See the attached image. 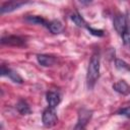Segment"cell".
<instances>
[{"label":"cell","instance_id":"obj_8","mask_svg":"<svg viewBox=\"0 0 130 130\" xmlns=\"http://www.w3.org/2000/svg\"><path fill=\"white\" fill-rule=\"evenodd\" d=\"M46 100H47V103H48L49 107H51V108L57 107L61 102L60 94L56 91H49L46 95Z\"/></svg>","mask_w":130,"mask_h":130},{"label":"cell","instance_id":"obj_10","mask_svg":"<svg viewBox=\"0 0 130 130\" xmlns=\"http://www.w3.org/2000/svg\"><path fill=\"white\" fill-rule=\"evenodd\" d=\"M37 59H38V62H39L42 66H45V67L54 65V63H55V61H56L53 56L45 55V54H39V55L37 56Z\"/></svg>","mask_w":130,"mask_h":130},{"label":"cell","instance_id":"obj_12","mask_svg":"<svg viewBox=\"0 0 130 130\" xmlns=\"http://www.w3.org/2000/svg\"><path fill=\"white\" fill-rule=\"evenodd\" d=\"M47 27L49 28V30L52 34H60L63 30V25L59 20H53V21L49 22Z\"/></svg>","mask_w":130,"mask_h":130},{"label":"cell","instance_id":"obj_4","mask_svg":"<svg viewBox=\"0 0 130 130\" xmlns=\"http://www.w3.org/2000/svg\"><path fill=\"white\" fill-rule=\"evenodd\" d=\"M113 24H114V27H115L116 31H117L119 35L122 36L123 32H124L125 29H126V26H127V17H126L124 14L118 13V14H116L115 17H114Z\"/></svg>","mask_w":130,"mask_h":130},{"label":"cell","instance_id":"obj_13","mask_svg":"<svg viewBox=\"0 0 130 130\" xmlns=\"http://www.w3.org/2000/svg\"><path fill=\"white\" fill-rule=\"evenodd\" d=\"M16 109H17L18 113L21 114V115H28V114L31 113V110H30L29 106L27 105V103L24 102V101H22V100L19 101V102L17 103V105H16Z\"/></svg>","mask_w":130,"mask_h":130},{"label":"cell","instance_id":"obj_11","mask_svg":"<svg viewBox=\"0 0 130 130\" xmlns=\"http://www.w3.org/2000/svg\"><path fill=\"white\" fill-rule=\"evenodd\" d=\"M24 20H25L26 22H28V23L41 24V25H45V26H48V24H49V22H47L43 17L37 16V15H29V16H26Z\"/></svg>","mask_w":130,"mask_h":130},{"label":"cell","instance_id":"obj_14","mask_svg":"<svg viewBox=\"0 0 130 130\" xmlns=\"http://www.w3.org/2000/svg\"><path fill=\"white\" fill-rule=\"evenodd\" d=\"M70 18H71V20H72L77 26H79V27H86V26H87L85 20L83 19V17H82L80 14H78V13H73V14H71Z\"/></svg>","mask_w":130,"mask_h":130},{"label":"cell","instance_id":"obj_7","mask_svg":"<svg viewBox=\"0 0 130 130\" xmlns=\"http://www.w3.org/2000/svg\"><path fill=\"white\" fill-rule=\"evenodd\" d=\"M1 75L2 76H5V75L8 76L15 83H22V81H23L22 78L20 77V75L17 72H15V71H13L9 68H6L4 66H2V68H1Z\"/></svg>","mask_w":130,"mask_h":130},{"label":"cell","instance_id":"obj_5","mask_svg":"<svg viewBox=\"0 0 130 130\" xmlns=\"http://www.w3.org/2000/svg\"><path fill=\"white\" fill-rule=\"evenodd\" d=\"M90 117H91V111H89V110H87L85 108L81 109L80 112H79L78 122H77V125L75 126V129H78V128L83 129V128H85V126H86L87 122L89 121Z\"/></svg>","mask_w":130,"mask_h":130},{"label":"cell","instance_id":"obj_6","mask_svg":"<svg viewBox=\"0 0 130 130\" xmlns=\"http://www.w3.org/2000/svg\"><path fill=\"white\" fill-rule=\"evenodd\" d=\"M1 44L20 47V46H23L25 44V41L18 36H5V37H2Z\"/></svg>","mask_w":130,"mask_h":130},{"label":"cell","instance_id":"obj_16","mask_svg":"<svg viewBox=\"0 0 130 130\" xmlns=\"http://www.w3.org/2000/svg\"><path fill=\"white\" fill-rule=\"evenodd\" d=\"M116 68L119 69V70H122V71L129 69L127 63H125V62L122 61V60H116Z\"/></svg>","mask_w":130,"mask_h":130},{"label":"cell","instance_id":"obj_15","mask_svg":"<svg viewBox=\"0 0 130 130\" xmlns=\"http://www.w3.org/2000/svg\"><path fill=\"white\" fill-rule=\"evenodd\" d=\"M122 39L125 45L130 46V15L127 17V26H126L125 31L122 35Z\"/></svg>","mask_w":130,"mask_h":130},{"label":"cell","instance_id":"obj_17","mask_svg":"<svg viewBox=\"0 0 130 130\" xmlns=\"http://www.w3.org/2000/svg\"><path fill=\"white\" fill-rule=\"evenodd\" d=\"M86 28L88 29V31H89L91 35H93V36H95V37H103V36H104V31H103L102 29H94V28H92V27H90V26H86Z\"/></svg>","mask_w":130,"mask_h":130},{"label":"cell","instance_id":"obj_18","mask_svg":"<svg viewBox=\"0 0 130 130\" xmlns=\"http://www.w3.org/2000/svg\"><path fill=\"white\" fill-rule=\"evenodd\" d=\"M118 114L123 115V116H125V117H127V118H130V107L120 109V110L118 111Z\"/></svg>","mask_w":130,"mask_h":130},{"label":"cell","instance_id":"obj_9","mask_svg":"<svg viewBox=\"0 0 130 130\" xmlns=\"http://www.w3.org/2000/svg\"><path fill=\"white\" fill-rule=\"evenodd\" d=\"M113 88L115 91L121 93V94H127L130 92V86L127 84L126 81L124 80H119L118 82L113 84Z\"/></svg>","mask_w":130,"mask_h":130},{"label":"cell","instance_id":"obj_19","mask_svg":"<svg viewBox=\"0 0 130 130\" xmlns=\"http://www.w3.org/2000/svg\"><path fill=\"white\" fill-rule=\"evenodd\" d=\"M78 1L83 5H88V4H90L92 2V0H78Z\"/></svg>","mask_w":130,"mask_h":130},{"label":"cell","instance_id":"obj_2","mask_svg":"<svg viewBox=\"0 0 130 130\" xmlns=\"http://www.w3.org/2000/svg\"><path fill=\"white\" fill-rule=\"evenodd\" d=\"M42 121H43V124H44L45 127H52L57 123L58 117H57V115L54 111V108L49 107L48 109H46L43 112Z\"/></svg>","mask_w":130,"mask_h":130},{"label":"cell","instance_id":"obj_3","mask_svg":"<svg viewBox=\"0 0 130 130\" xmlns=\"http://www.w3.org/2000/svg\"><path fill=\"white\" fill-rule=\"evenodd\" d=\"M29 0H8L7 2H5L4 4H2L1 6V13H9L12 12L16 9H18L19 7H21L22 5L26 4Z\"/></svg>","mask_w":130,"mask_h":130},{"label":"cell","instance_id":"obj_1","mask_svg":"<svg viewBox=\"0 0 130 130\" xmlns=\"http://www.w3.org/2000/svg\"><path fill=\"white\" fill-rule=\"evenodd\" d=\"M100 76V53L99 51H95L89 60L88 68H87V74H86V84L88 89H92L96 80Z\"/></svg>","mask_w":130,"mask_h":130}]
</instances>
